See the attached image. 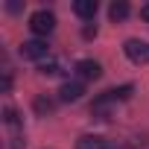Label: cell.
<instances>
[{"instance_id": "obj_5", "label": "cell", "mask_w": 149, "mask_h": 149, "mask_svg": "<svg viewBox=\"0 0 149 149\" xmlns=\"http://www.w3.org/2000/svg\"><path fill=\"white\" fill-rule=\"evenodd\" d=\"M76 73H79L82 79H100L102 76V67L94 58H82V61H76Z\"/></svg>"}, {"instance_id": "obj_1", "label": "cell", "mask_w": 149, "mask_h": 149, "mask_svg": "<svg viewBox=\"0 0 149 149\" xmlns=\"http://www.w3.org/2000/svg\"><path fill=\"white\" fill-rule=\"evenodd\" d=\"M29 29H32L35 35H50V32L56 29V15L47 12V9H38V12L29 18Z\"/></svg>"}, {"instance_id": "obj_7", "label": "cell", "mask_w": 149, "mask_h": 149, "mask_svg": "<svg viewBox=\"0 0 149 149\" xmlns=\"http://www.w3.org/2000/svg\"><path fill=\"white\" fill-rule=\"evenodd\" d=\"M76 149H108V140L100 134H85L76 140Z\"/></svg>"}, {"instance_id": "obj_8", "label": "cell", "mask_w": 149, "mask_h": 149, "mask_svg": "<svg viewBox=\"0 0 149 149\" xmlns=\"http://www.w3.org/2000/svg\"><path fill=\"white\" fill-rule=\"evenodd\" d=\"M108 15H111V21H126L129 18V3L126 0H114L108 6Z\"/></svg>"}, {"instance_id": "obj_9", "label": "cell", "mask_w": 149, "mask_h": 149, "mask_svg": "<svg viewBox=\"0 0 149 149\" xmlns=\"http://www.w3.org/2000/svg\"><path fill=\"white\" fill-rule=\"evenodd\" d=\"M35 111H38V114H50V111H53V102H50L47 97H38V100H35Z\"/></svg>"}, {"instance_id": "obj_3", "label": "cell", "mask_w": 149, "mask_h": 149, "mask_svg": "<svg viewBox=\"0 0 149 149\" xmlns=\"http://www.w3.org/2000/svg\"><path fill=\"white\" fill-rule=\"evenodd\" d=\"M21 56H24V58H32V61L47 58V41H38V38L24 41V44H21Z\"/></svg>"}, {"instance_id": "obj_2", "label": "cell", "mask_w": 149, "mask_h": 149, "mask_svg": "<svg viewBox=\"0 0 149 149\" xmlns=\"http://www.w3.org/2000/svg\"><path fill=\"white\" fill-rule=\"evenodd\" d=\"M123 50H126V56H129L134 64H149V41H140V38H129Z\"/></svg>"}, {"instance_id": "obj_10", "label": "cell", "mask_w": 149, "mask_h": 149, "mask_svg": "<svg viewBox=\"0 0 149 149\" xmlns=\"http://www.w3.org/2000/svg\"><path fill=\"white\" fill-rule=\"evenodd\" d=\"M38 73L53 76V73H58V64H56V61H41V64H38Z\"/></svg>"}, {"instance_id": "obj_4", "label": "cell", "mask_w": 149, "mask_h": 149, "mask_svg": "<svg viewBox=\"0 0 149 149\" xmlns=\"http://www.w3.org/2000/svg\"><path fill=\"white\" fill-rule=\"evenodd\" d=\"M82 94H85V85L82 82H64L58 88V100L61 102H76V100H82Z\"/></svg>"}, {"instance_id": "obj_11", "label": "cell", "mask_w": 149, "mask_h": 149, "mask_svg": "<svg viewBox=\"0 0 149 149\" xmlns=\"http://www.w3.org/2000/svg\"><path fill=\"white\" fill-rule=\"evenodd\" d=\"M82 35H85V38H94V35H97V26H94V24H88V26L82 29Z\"/></svg>"}, {"instance_id": "obj_12", "label": "cell", "mask_w": 149, "mask_h": 149, "mask_svg": "<svg viewBox=\"0 0 149 149\" xmlns=\"http://www.w3.org/2000/svg\"><path fill=\"white\" fill-rule=\"evenodd\" d=\"M140 18H143V21H149V3H146V6H140Z\"/></svg>"}, {"instance_id": "obj_6", "label": "cell", "mask_w": 149, "mask_h": 149, "mask_svg": "<svg viewBox=\"0 0 149 149\" xmlns=\"http://www.w3.org/2000/svg\"><path fill=\"white\" fill-rule=\"evenodd\" d=\"M97 0H76L73 3V12H76L79 18H85V21H94V15H97Z\"/></svg>"}]
</instances>
